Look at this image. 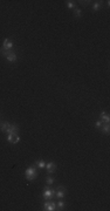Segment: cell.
Wrapping results in <instances>:
<instances>
[{"label":"cell","instance_id":"obj_4","mask_svg":"<svg viewBox=\"0 0 110 211\" xmlns=\"http://www.w3.org/2000/svg\"><path fill=\"white\" fill-rule=\"evenodd\" d=\"M43 210L45 211H55L56 210V203L53 202V201H46L43 203Z\"/></svg>","mask_w":110,"mask_h":211},{"label":"cell","instance_id":"obj_12","mask_svg":"<svg viewBox=\"0 0 110 211\" xmlns=\"http://www.w3.org/2000/svg\"><path fill=\"white\" fill-rule=\"evenodd\" d=\"M66 206H67V204H66L62 199H59V202L56 203V210H58V211H62V210H65V209H66Z\"/></svg>","mask_w":110,"mask_h":211},{"label":"cell","instance_id":"obj_8","mask_svg":"<svg viewBox=\"0 0 110 211\" xmlns=\"http://www.w3.org/2000/svg\"><path fill=\"white\" fill-rule=\"evenodd\" d=\"M6 59V61L7 62H11V63H13V62H15L16 60H18V56H16V53L14 52V50H11V53L10 54L5 58Z\"/></svg>","mask_w":110,"mask_h":211},{"label":"cell","instance_id":"obj_14","mask_svg":"<svg viewBox=\"0 0 110 211\" xmlns=\"http://www.w3.org/2000/svg\"><path fill=\"white\" fill-rule=\"evenodd\" d=\"M66 5H67V7L70 8V10H75L77 4H76V1H73V0H68V1H66Z\"/></svg>","mask_w":110,"mask_h":211},{"label":"cell","instance_id":"obj_17","mask_svg":"<svg viewBox=\"0 0 110 211\" xmlns=\"http://www.w3.org/2000/svg\"><path fill=\"white\" fill-rule=\"evenodd\" d=\"M20 141H21L20 136H19V135H15V136L13 137V140H12V142H11V143H12V144H18V143L20 142Z\"/></svg>","mask_w":110,"mask_h":211},{"label":"cell","instance_id":"obj_11","mask_svg":"<svg viewBox=\"0 0 110 211\" xmlns=\"http://www.w3.org/2000/svg\"><path fill=\"white\" fill-rule=\"evenodd\" d=\"M35 165H36V168H39V169H45V167H46V161L42 160V158H39V160L35 161Z\"/></svg>","mask_w":110,"mask_h":211},{"label":"cell","instance_id":"obj_16","mask_svg":"<svg viewBox=\"0 0 110 211\" xmlns=\"http://www.w3.org/2000/svg\"><path fill=\"white\" fill-rule=\"evenodd\" d=\"M54 182H55V178L53 177V176H49V175H48L47 177H46V184H47V185H52Z\"/></svg>","mask_w":110,"mask_h":211},{"label":"cell","instance_id":"obj_2","mask_svg":"<svg viewBox=\"0 0 110 211\" xmlns=\"http://www.w3.org/2000/svg\"><path fill=\"white\" fill-rule=\"evenodd\" d=\"M42 197L43 199L46 201H49V199H53L55 197V189L50 188V185H47L43 188V192H42Z\"/></svg>","mask_w":110,"mask_h":211},{"label":"cell","instance_id":"obj_19","mask_svg":"<svg viewBox=\"0 0 110 211\" xmlns=\"http://www.w3.org/2000/svg\"><path fill=\"white\" fill-rule=\"evenodd\" d=\"M102 125H103V123H102V122H101L100 120H98V121H96V122L94 123V126H95V128H97V129H100V128L102 127Z\"/></svg>","mask_w":110,"mask_h":211},{"label":"cell","instance_id":"obj_9","mask_svg":"<svg viewBox=\"0 0 110 211\" xmlns=\"http://www.w3.org/2000/svg\"><path fill=\"white\" fill-rule=\"evenodd\" d=\"M5 49H8V50H12L13 49V41L11 39H5L4 42H3V46Z\"/></svg>","mask_w":110,"mask_h":211},{"label":"cell","instance_id":"obj_3","mask_svg":"<svg viewBox=\"0 0 110 211\" xmlns=\"http://www.w3.org/2000/svg\"><path fill=\"white\" fill-rule=\"evenodd\" d=\"M67 188L63 186V185H58L56 189H55V197L56 199H63L67 195Z\"/></svg>","mask_w":110,"mask_h":211},{"label":"cell","instance_id":"obj_1","mask_svg":"<svg viewBox=\"0 0 110 211\" xmlns=\"http://www.w3.org/2000/svg\"><path fill=\"white\" fill-rule=\"evenodd\" d=\"M39 175V171H38V168H36V165H29L26 170H25V177L27 181L29 182H33L36 177H38Z\"/></svg>","mask_w":110,"mask_h":211},{"label":"cell","instance_id":"obj_13","mask_svg":"<svg viewBox=\"0 0 110 211\" xmlns=\"http://www.w3.org/2000/svg\"><path fill=\"white\" fill-rule=\"evenodd\" d=\"M100 130H101V133H102V134L108 135V134H109V131H110V127H109V125H102V127L100 128Z\"/></svg>","mask_w":110,"mask_h":211},{"label":"cell","instance_id":"obj_6","mask_svg":"<svg viewBox=\"0 0 110 211\" xmlns=\"http://www.w3.org/2000/svg\"><path fill=\"white\" fill-rule=\"evenodd\" d=\"M7 135H19V127H18L15 123H11V126L8 128V130L6 131Z\"/></svg>","mask_w":110,"mask_h":211},{"label":"cell","instance_id":"obj_7","mask_svg":"<svg viewBox=\"0 0 110 211\" xmlns=\"http://www.w3.org/2000/svg\"><path fill=\"white\" fill-rule=\"evenodd\" d=\"M100 121L103 123V125H109V122H110L109 114L107 112H101V114H100Z\"/></svg>","mask_w":110,"mask_h":211},{"label":"cell","instance_id":"obj_5","mask_svg":"<svg viewBox=\"0 0 110 211\" xmlns=\"http://www.w3.org/2000/svg\"><path fill=\"white\" fill-rule=\"evenodd\" d=\"M56 163L55 162H53V161H49V162H46V167H45V169L47 170V174H54L55 171H56Z\"/></svg>","mask_w":110,"mask_h":211},{"label":"cell","instance_id":"obj_18","mask_svg":"<svg viewBox=\"0 0 110 211\" xmlns=\"http://www.w3.org/2000/svg\"><path fill=\"white\" fill-rule=\"evenodd\" d=\"M81 12H82V11H81L80 8L76 7V8L74 10V16H75V18H81V14H82Z\"/></svg>","mask_w":110,"mask_h":211},{"label":"cell","instance_id":"obj_10","mask_svg":"<svg viewBox=\"0 0 110 211\" xmlns=\"http://www.w3.org/2000/svg\"><path fill=\"white\" fill-rule=\"evenodd\" d=\"M10 126H11V123H10V122L4 121V122L0 123V129H1V131H3V133H6V131L8 130V128H10Z\"/></svg>","mask_w":110,"mask_h":211},{"label":"cell","instance_id":"obj_20","mask_svg":"<svg viewBox=\"0 0 110 211\" xmlns=\"http://www.w3.org/2000/svg\"><path fill=\"white\" fill-rule=\"evenodd\" d=\"M90 3H91V1H89V0H87V1H80V4H81L82 6H88Z\"/></svg>","mask_w":110,"mask_h":211},{"label":"cell","instance_id":"obj_15","mask_svg":"<svg viewBox=\"0 0 110 211\" xmlns=\"http://www.w3.org/2000/svg\"><path fill=\"white\" fill-rule=\"evenodd\" d=\"M102 6V1H95L94 5H93V11L94 12H97Z\"/></svg>","mask_w":110,"mask_h":211}]
</instances>
